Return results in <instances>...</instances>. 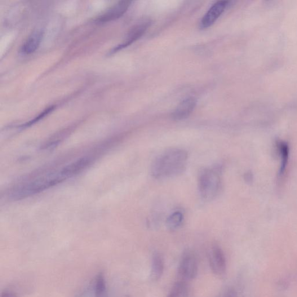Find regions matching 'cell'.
I'll list each match as a JSON object with an SVG mask.
<instances>
[{
    "mask_svg": "<svg viewBox=\"0 0 297 297\" xmlns=\"http://www.w3.org/2000/svg\"><path fill=\"white\" fill-rule=\"evenodd\" d=\"M221 297H237V295L234 290H229L225 292V293Z\"/></svg>",
    "mask_w": 297,
    "mask_h": 297,
    "instance_id": "17",
    "label": "cell"
},
{
    "mask_svg": "<svg viewBox=\"0 0 297 297\" xmlns=\"http://www.w3.org/2000/svg\"><path fill=\"white\" fill-rule=\"evenodd\" d=\"M187 159L188 153L183 149L168 150L155 159L151 167V174L157 179L181 174L185 170Z\"/></svg>",
    "mask_w": 297,
    "mask_h": 297,
    "instance_id": "2",
    "label": "cell"
},
{
    "mask_svg": "<svg viewBox=\"0 0 297 297\" xmlns=\"http://www.w3.org/2000/svg\"><path fill=\"white\" fill-rule=\"evenodd\" d=\"M1 297H18L14 293V292L11 291H4L2 292Z\"/></svg>",
    "mask_w": 297,
    "mask_h": 297,
    "instance_id": "18",
    "label": "cell"
},
{
    "mask_svg": "<svg viewBox=\"0 0 297 297\" xmlns=\"http://www.w3.org/2000/svg\"><path fill=\"white\" fill-rule=\"evenodd\" d=\"M209 263L212 272L222 276L227 269V262L223 250L217 245L212 247L209 254Z\"/></svg>",
    "mask_w": 297,
    "mask_h": 297,
    "instance_id": "5",
    "label": "cell"
},
{
    "mask_svg": "<svg viewBox=\"0 0 297 297\" xmlns=\"http://www.w3.org/2000/svg\"><path fill=\"white\" fill-rule=\"evenodd\" d=\"M277 148L279 153H280L282 159L281 170L279 171V174L282 175L286 169L288 157H289V146L285 142L279 141L277 143Z\"/></svg>",
    "mask_w": 297,
    "mask_h": 297,
    "instance_id": "14",
    "label": "cell"
},
{
    "mask_svg": "<svg viewBox=\"0 0 297 297\" xmlns=\"http://www.w3.org/2000/svg\"><path fill=\"white\" fill-rule=\"evenodd\" d=\"M165 264L162 256L159 253H155L152 258V278L154 281L159 280L161 278L164 272Z\"/></svg>",
    "mask_w": 297,
    "mask_h": 297,
    "instance_id": "11",
    "label": "cell"
},
{
    "mask_svg": "<svg viewBox=\"0 0 297 297\" xmlns=\"http://www.w3.org/2000/svg\"><path fill=\"white\" fill-rule=\"evenodd\" d=\"M77 167L74 163L56 170L39 175L37 178L22 183L11 192V196L14 199H21L30 196L31 195L41 193L44 190L63 183L78 174Z\"/></svg>",
    "mask_w": 297,
    "mask_h": 297,
    "instance_id": "1",
    "label": "cell"
},
{
    "mask_svg": "<svg viewBox=\"0 0 297 297\" xmlns=\"http://www.w3.org/2000/svg\"><path fill=\"white\" fill-rule=\"evenodd\" d=\"M184 219L183 214L180 211H176L168 216L166 221V225L168 229L174 230L178 229Z\"/></svg>",
    "mask_w": 297,
    "mask_h": 297,
    "instance_id": "15",
    "label": "cell"
},
{
    "mask_svg": "<svg viewBox=\"0 0 297 297\" xmlns=\"http://www.w3.org/2000/svg\"><path fill=\"white\" fill-rule=\"evenodd\" d=\"M94 297H107V288L104 274L101 273L95 278L94 285Z\"/></svg>",
    "mask_w": 297,
    "mask_h": 297,
    "instance_id": "13",
    "label": "cell"
},
{
    "mask_svg": "<svg viewBox=\"0 0 297 297\" xmlns=\"http://www.w3.org/2000/svg\"><path fill=\"white\" fill-rule=\"evenodd\" d=\"M54 109V106H50V107H49L46 110L43 111V112L41 114H38L37 117H35L32 120V121H30L29 122L25 123L24 125H22L21 127L22 128L28 127L34 125V124H35V123H37L39 121H41L42 118L47 116V115L49 113H51L52 111H53V110Z\"/></svg>",
    "mask_w": 297,
    "mask_h": 297,
    "instance_id": "16",
    "label": "cell"
},
{
    "mask_svg": "<svg viewBox=\"0 0 297 297\" xmlns=\"http://www.w3.org/2000/svg\"><path fill=\"white\" fill-rule=\"evenodd\" d=\"M196 105V101L193 97H189L180 103L172 113V117L176 121H183L191 114Z\"/></svg>",
    "mask_w": 297,
    "mask_h": 297,
    "instance_id": "9",
    "label": "cell"
},
{
    "mask_svg": "<svg viewBox=\"0 0 297 297\" xmlns=\"http://www.w3.org/2000/svg\"><path fill=\"white\" fill-rule=\"evenodd\" d=\"M150 24L151 23H150V21H146L134 26L130 31V32L128 33L125 41L121 45L115 47L112 51H111V53L121 50L122 49L130 46L131 44L138 41L145 34L146 31L148 30Z\"/></svg>",
    "mask_w": 297,
    "mask_h": 297,
    "instance_id": "7",
    "label": "cell"
},
{
    "mask_svg": "<svg viewBox=\"0 0 297 297\" xmlns=\"http://www.w3.org/2000/svg\"><path fill=\"white\" fill-rule=\"evenodd\" d=\"M189 292L187 283L181 281L175 283L167 297H189Z\"/></svg>",
    "mask_w": 297,
    "mask_h": 297,
    "instance_id": "12",
    "label": "cell"
},
{
    "mask_svg": "<svg viewBox=\"0 0 297 297\" xmlns=\"http://www.w3.org/2000/svg\"><path fill=\"white\" fill-rule=\"evenodd\" d=\"M131 3L132 2L130 1L118 2L108 9L103 15L100 16L96 21L100 23H106V22L118 19L125 14Z\"/></svg>",
    "mask_w": 297,
    "mask_h": 297,
    "instance_id": "8",
    "label": "cell"
},
{
    "mask_svg": "<svg viewBox=\"0 0 297 297\" xmlns=\"http://www.w3.org/2000/svg\"><path fill=\"white\" fill-rule=\"evenodd\" d=\"M228 1H219L212 6L203 16L200 23L202 29H207L213 25L228 6Z\"/></svg>",
    "mask_w": 297,
    "mask_h": 297,
    "instance_id": "6",
    "label": "cell"
},
{
    "mask_svg": "<svg viewBox=\"0 0 297 297\" xmlns=\"http://www.w3.org/2000/svg\"><path fill=\"white\" fill-rule=\"evenodd\" d=\"M43 34L42 31L37 30L31 34L22 46L21 51L26 55L33 54L37 50L41 43Z\"/></svg>",
    "mask_w": 297,
    "mask_h": 297,
    "instance_id": "10",
    "label": "cell"
},
{
    "mask_svg": "<svg viewBox=\"0 0 297 297\" xmlns=\"http://www.w3.org/2000/svg\"><path fill=\"white\" fill-rule=\"evenodd\" d=\"M221 187V178L218 170L207 168L199 177V189L202 197L210 201L216 196Z\"/></svg>",
    "mask_w": 297,
    "mask_h": 297,
    "instance_id": "3",
    "label": "cell"
},
{
    "mask_svg": "<svg viewBox=\"0 0 297 297\" xmlns=\"http://www.w3.org/2000/svg\"><path fill=\"white\" fill-rule=\"evenodd\" d=\"M198 263L196 255L192 251L185 252L180 261L179 274L183 281H190L196 277Z\"/></svg>",
    "mask_w": 297,
    "mask_h": 297,
    "instance_id": "4",
    "label": "cell"
}]
</instances>
